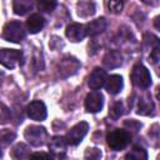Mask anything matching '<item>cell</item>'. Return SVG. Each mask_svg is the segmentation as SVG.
<instances>
[{
    "label": "cell",
    "instance_id": "30",
    "mask_svg": "<svg viewBox=\"0 0 160 160\" xmlns=\"http://www.w3.org/2000/svg\"><path fill=\"white\" fill-rule=\"evenodd\" d=\"M1 109H2V110H1V122H2V124H5V122H6V121H8L9 119H10V116L8 118V114H9V110L6 109V106H5L4 104L1 105Z\"/></svg>",
    "mask_w": 160,
    "mask_h": 160
},
{
    "label": "cell",
    "instance_id": "27",
    "mask_svg": "<svg viewBox=\"0 0 160 160\" xmlns=\"http://www.w3.org/2000/svg\"><path fill=\"white\" fill-rule=\"evenodd\" d=\"M124 125H125V128H128V129L131 130L132 132H138L139 129L141 128V124L138 122L136 120H128V121L124 122Z\"/></svg>",
    "mask_w": 160,
    "mask_h": 160
},
{
    "label": "cell",
    "instance_id": "20",
    "mask_svg": "<svg viewBox=\"0 0 160 160\" xmlns=\"http://www.w3.org/2000/svg\"><path fill=\"white\" fill-rule=\"evenodd\" d=\"M125 158L131 159V160H145V159H148V152L141 146H134L132 150L130 152H128Z\"/></svg>",
    "mask_w": 160,
    "mask_h": 160
},
{
    "label": "cell",
    "instance_id": "14",
    "mask_svg": "<svg viewBox=\"0 0 160 160\" xmlns=\"http://www.w3.org/2000/svg\"><path fill=\"white\" fill-rule=\"evenodd\" d=\"M85 29H86V35H90V36H95L98 34H101L106 29V20L104 18L95 19V20L88 22L85 25Z\"/></svg>",
    "mask_w": 160,
    "mask_h": 160
},
{
    "label": "cell",
    "instance_id": "32",
    "mask_svg": "<svg viewBox=\"0 0 160 160\" xmlns=\"http://www.w3.org/2000/svg\"><path fill=\"white\" fill-rule=\"evenodd\" d=\"M141 1L146 5H150V6H155L159 4V0H141Z\"/></svg>",
    "mask_w": 160,
    "mask_h": 160
},
{
    "label": "cell",
    "instance_id": "3",
    "mask_svg": "<svg viewBox=\"0 0 160 160\" xmlns=\"http://www.w3.org/2000/svg\"><path fill=\"white\" fill-rule=\"evenodd\" d=\"M131 82L136 88L146 89L151 85V76L149 70L142 64H136L131 70Z\"/></svg>",
    "mask_w": 160,
    "mask_h": 160
},
{
    "label": "cell",
    "instance_id": "6",
    "mask_svg": "<svg viewBox=\"0 0 160 160\" xmlns=\"http://www.w3.org/2000/svg\"><path fill=\"white\" fill-rule=\"evenodd\" d=\"M22 52L15 49H2L0 51V61L8 69H14L19 62H21Z\"/></svg>",
    "mask_w": 160,
    "mask_h": 160
},
{
    "label": "cell",
    "instance_id": "2",
    "mask_svg": "<svg viewBox=\"0 0 160 160\" xmlns=\"http://www.w3.org/2000/svg\"><path fill=\"white\" fill-rule=\"evenodd\" d=\"M130 142V134L122 129H115L108 135V145L110 149L119 151L128 146Z\"/></svg>",
    "mask_w": 160,
    "mask_h": 160
},
{
    "label": "cell",
    "instance_id": "1",
    "mask_svg": "<svg viewBox=\"0 0 160 160\" xmlns=\"http://www.w3.org/2000/svg\"><path fill=\"white\" fill-rule=\"evenodd\" d=\"M25 38V29L20 21H10L2 29V39L10 42H20Z\"/></svg>",
    "mask_w": 160,
    "mask_h": 160
},
{
    "label": "cell",
    "instance_id": "12",
    "mask_svg": "<svg viewBox=\"0 0 160 160\" xmlns=\"http://www.w3.org/2000/svg\"><path fill=\"white\" fill-rule=\"evenodd\" d=\"M102 62L104 65L108 68V69H115V68H119L121 64H122V55L120 54V51L118 50H111V51H108L102 59Z\"/></svg>",
    "mask_w": 160,
    "mask_h": 160
},
{
    "label": "cell",
    "instance_id": "4",
    "mask_svg": "<svg viewBox=\"0 0 160 160\" xmlns=\"http://www.w3.org/2000/svg\"><path fill=\"white\" fill-rule=\"evenodd\" d=\"M24 135H25V139L29 141V144L32 146H41L46 142V139H48V131L44 126L31 125L26 128Z\"/></svg>",
    "mask_w": 160,
    "mask_h": 160
},
{
    "label": "cell",
    "instance_id": "15",
    "mask_svg": "<svg viewBox=\"0 0 160 160\" xmlns=\"http://www.w3.org/2000/svg\"><path fill=\"white\" fill-rule=\"evenodd\" d=\"M122 86H124V81L120 75H111L108 78L106 82H105V88H106L108 92L111 95L119 94L121 91Z\"/></svg>",
    "mask_w": 160,
    "mask_h": 160
},
{
    "label": "cell",
    "instance_id": "9",
    "mask_svg": "<svg viewBox=\"0 0 160 160\" xmlns=\"http://www.w3.org/2000/svg\"><path fill=\"white\" fill-rule=\"evenodd\" d=\"M106 80H108V75H106L105 70H102L100 68H95L89 76L88 85L91 90H99L101 86L105 85Z\"/></svg>",
    "mask_w": 160,
    "mask_h": 160
},
{
    "label": "cell",
    "instance_id": "18",
    "mask_svg": "<svg viewBox=\"0 0 160 160\" xmlns=\"http://www.w3.org/2000/svg\"><path fill=\"white\" fill-rule=\"evenodd\" d=\"M95 12V4L91 0H82L78 2V15L81 18H88Z\"/></svg>",
    "mask_w": 160,
    "mask_h": 160
},
{
    "label": "cell",
    "instance_id": "17",
    "mask_svg": "<svg viewBox=\"0 0 160 160\" xmlns=\"http://www.w3.org/2000/svg\"><path fill=\"white\" fill-rule=\"evenodd\" d=\"M75 64H79V61H78L75 58H71V56L64 58V59L61 60V62H60V68H59V70H60L61 74L65 72L64 76L72 75V74H75L76 70L79 69V68H76V66H74V68L71 66V65H75Z\"/></svg>",
    "mask_w": 160,
    "mask_h": 160
},
{
    "label": "cell",
    "instance_id": "5",
    "mask_svg": "<svg viewBox=\"0 0 160 160\" xmlns=\"http://www.w3.org/2000/svg\"><path fill=\"white\" fill-rule=\"evenodd\" d=\"M88 130H89V125H88V122H85V121H80L79 124L74 125V126L68 131V134H66V136H65L68 144H69V145H72V146L79 145V144L82 141V139L85 138V135L88 134Z\"/></svg>",
    "mask_w": 160,
    "mask_h": 160
},
{
    "label": "cell",
    "instance_id": "26",
    "mask_svg": "<svg viewBox=\"0 0 160 160\" xmlns=\"http://www.w3.org/2000/svg\"><path fill=\"white\" fill-rule=\"evenodd\" d=\"M15 139V134L10 130H4L1 132V145L2 146H6L8 144H10L12 140Z\"/></svg>",
    "mask_w": 160,
    "mask_h": 160
},
{
    "label": "cell",
    "instance_id": "16",
    "mask_svg": "<svg viewBox=\"0 0 160 160\" xmlns=\"http://www.w3.org/2000/svg\"><path fill=\"white\" fill-rule=\"evenodd\" d=\"M154 110V102L151 100V96L149 94H144L142 96H140L139 101H138V114L140 115H150L152 114Z\"/></svg>",
    "mask_w": 160,
    "mask_h": 160
},
{
    "label": "cell",
    "instance_id": "10",
    "mask_svg": "<svg viewBox=\"0 0 160 160\" xmlns=\"http://www.w3.org/2000/svg\"><path fill=\"white\" fill-rule=\"evenodd\" d=\"M66 36L74 41V42H78V41H81L85 36H86V29H85V25H81V24H76V22H72L70 24L68 28H66Z\"/></svg>",
    "mask_w": 160,
    "mask_h": 160
},
{
    "label": "cell",
    "instance_id": "13",
    "mask_svg": "<svg viewBox=\"0 0 160 160\" xmlns=\"http://www.w3.org/2000/svg\"><path fill=\"white\" fill-rule=\"evenodd\" d=\"M45 25V19L40 14H32L29 16L26 20V28L30 34H36L39 32Z\"/></svg>",
    "mask_w": 160,
    "mask_h": 160
},
{
    "label": "cell",
    "instance_id": "19",
    "mask_svg": "<svg viewBox=\"0 0 160 160\" xmlns=\"http://www.w3.org/2000/svg\"><path fill=\"white\" fill-rule=\"evenodd\" d=\"M32 9V0H14L12 10L16 15H25Z\"/></svg>",
    "mask_w": 160,
    "mask_h": 160
},
{
    "label": "cell",
    "instance_id": "22",
    "mask_svg": "<svg viewBox=\"0 0 160 160\" xmlns=\"http://www.w3.org/2000/svg\"><path fill=\"white\" fill-rule=\"evenodd\" d=\"M36 2L39 9L44 12H51L58 5V0H36Z\"/></svg>",
    "mask_w": 160,
    "mask_h": 160
},
{
    "label": "cell",
    "instance_id": "28",
    "mask_svg": "<svg viewBox=\"0 0 160 160\" xmlns=\"http://www.w3.org/2000/svg\"><path fill=\"white\" fill-rule=\"evenodd\" d=\"M150 60H151L152 64L160 62V46L155 48V49L151 51V54H150Z\"/></svg>",
    "mask_w": 160,
    "mask_h": 160
},
{
    "label": "cell",
    "instance_id": "11",
    "mask_svg": "<svg viewBox=\"0 0 160 160\" xmlns=\"http://www.w3.org/2000/svg\"><path fill=\"white\" fill-rule=\"evenodd\" d=\"M66 145H68V141L65 138L62 136H54L50 142H49V149L50 151L52 152V156L55 158H60V156H64L65 154V150H66Z\"/></svg>",
    "mask_w": 160,
    "mask_h": 160
},
{
    "label": "cell",
    "instance_id": "34",
    "mask_svg": "<svg viewBox=\"0 0 160 160\" xmlns=\"http://www.w3.org/2000/svg\"><path fill=\"white\" fill-rule=\"evenodd\" d=\"M156 98H158V100H160V86H158V89H156Z\"/></svg>",
    "mask_w": 160,
    "mask_h": 160
},
{
    "label": "cell",
    "instance_id": "29",
    "mask_svg": "<svg viewBox=\"0 0 160 160\" xmlns=\"http://www.w3.org/2000/svg\"><path fill=\"white\" fill-rule=\"evenodd\" d=\"M101 156V152L99 149H88V151L85 152V158H90V159H99Z\"/></svg>",
    "mask_w": 160,
    "mask_h": 160
},
{
    "label": "cell",
    "instance_id": "7",
    "mask_svg": "<svg viewBox=\"0 0 160 160\" xmlns=\"http://www.w3.org/2000/svg\"><path fill=\"white\" fill-rule=\"evenodd\" d=\"M26 112H28V116L35 121H42L46 119V106L42 101L40 100H35V101H31L28 108H26Z\"/></svg>",
    "mask_w": 160,
    "mask_h": 160
},
{
    "label": "cell",
    "instance_id": "25",
    "mask_svg": "<svg viewBox=\"0 0 160 160\" xmlns=\"http://www.w3.org/2000/svg\"><path fill=\"white\" fill-rule=\"evenodd\" d=\"M125 2H126V0H110L109 1V9H110L111 12L119 14L122 10Z\"/></svg>",
    "mask_w": 160,
    "mask_h": 160
},
{
    "label": "cell",
    "instance_id": "33",
    "mask_svg": "<svg viewBox=\"0 0 160 160\" xmlns=\"http://www.w3.org/2000/svg\"><path fill=\"white\" fill-rule=\"evenodd\" d=\"M154 26L160 31V15H158V16L154 19Z\"/></svg>",
    "mask_w": 160,
    "mask_h": 160
},
{
    "label": "cell",
    "instance_id": "8",
    "mask_svg": "<svg viewBox=\"0 0 160 160\" xmlns=\"http://www.w3.org/2000/svg\"><path fill=\"white\" fill-rule=\"evenodd\" d=\"M104 105V96L99 91H92L85 98V109L88 112H99Z\"/></svg>",
    "mask_w": 160,
    "mask_h": 160
},
{
    "label": "cell",
    "instance_id": "31",
    "mask_svg": "<svg viewBox=\"0 0 160 160\" xmlns=\"http://www.w3.org/2000/svg\"><path fill=\"white\" fill-rule=\"evenodd\" d=\"M30 156H31V158H51L52 155L45 154V152H34V154H31Z\"/></svg>",
    "mask_w": 160,
    "mask_h": 160
},
{
    "label": "cell",
    "instance_id": "24",
    "mask_svg": "<svg viewBox=\"0 0 160 160\" xmlns=\"http://www.w3.org/2000/svg\"><path fill=\"white\" fill-rule=\"evenodd\" d=\"M144 42L146 46H150V48H158L160 46V40L158 36H155L154 34H150V32H146L144 35Z\"/></svg>",
    "mask_w": 160,
    "mask_h": 160
},
{
    "label": "cell",
    "instance_id": "23",
    "mask_svg": "<svg viewBox=\"0 0 160 160\" xmlns=\"http://www.w3.org/2000/svg\"><path fill=\"white\" fill-rule=\"evenodd\" d=\"M12 156L16 159H24L30 156L29 155V148L25 144H18L12 150Z\"/></svg>",
    "mask_w": 160,
    "mask_h": 160
},
{
    "label": "cell",
    "instance_id": "21",
    "mask_svg": "<svg viewBox=\"0 0 160 160\" xmlns=\"http://www.w3.org/2000/svg\"><path fill=\"white\" fill-rule=\"evenodd\" d=\"M122 114H124V105H122L121 101H116V102H114V104L110 106L109 116H110L112 120L119 119Z\"/></svg>",
    "mask_w": 160,
    "mask_h": 160
}]
</instances>
